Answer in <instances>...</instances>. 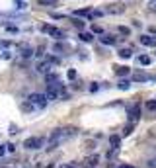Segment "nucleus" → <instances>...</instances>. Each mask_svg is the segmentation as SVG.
I'll list each match as a JSON object with an SVG mask.
<instances>
[{
  "label": "nucleus",
  "mask_w": 156,
  "mask_h": 168,
  "mask_svg": "<svg viewBox=\"0 0 156 168\" xmlns=\"http://www.w3.org/2000/svg\"><path fill=\"white\" fill-rule=\"evenodd\" d=\"M70 135H72V129H55L53 133H51V137H49V151L61 147Z\"/></svg>",
  "instance_id": "1"
},
{
  "label": "nucleus",
  "mask_w": 156,
  "mask_h": 168,
  "mask_svg": "<svg viewBox=\"0 0 156 168\" xmlns=\"http://www.w3.org/2000/svg\"><path fill=\"white\" fill-rule=\"evenodd\" d=\"M29 102L35 106V108H39V109H43V108H47V96L45 94H39V92H35V94H31L29 96Z\"/></svg>",
  "instance_id": "2"
},
{
  "label": "nucleus",
  "mask_w": 156,
  "mask_h": 168,
  "mask_svg": "<svg viewBox=\"0 0 156 168\" xmlns=\"http://www.w3.org/2000/svg\"><path fill=\"white\" fill-rule=\"evenodd\" d=\"M43 141H45L43 137H27L26 141H24V147L29 149V151H37V149H41Z\"/></svg>",
  "instance_id": "3"
},
{
  "label": "nucleus",
  "mask_w": 156,
  "mask_h": 168,
  "mask_svg": "<svg viewBox=\"0 0 156 168\" xmlns=\"http://www.w3.org/2000/svg\"><path fill=\"white\" fill-rule=\"evenodd\" d=\"M43 31L49 33L51 37H55V39H63L64 37V31L59 30V27H55V26H43Z\"/></svg>",
  "instance_id": "4"
},
{
  "label": "nucleus",
  "mask_w": 156,
  "mask_h": 168,
  "mask_svg": "<svg viewBox=\"0 0 156 168\" xmlns=\"http://www.w3.org/2000/svg\"><path fill=\"white\" fill-rule=\"evenodd\" d=\"M59 88H61V84H49V90H47V100H57L59 96H61V92H59Z\"/></svg>",
  "instance_id": "5"
},
{
  "label": "nucleus",
  "mask_w": 156,
  "mask_h": 168,
  "mask_svg": "<svg viewBox=\"0 0 156 168\" xmlns=\"http://www.w3.org/2000/svg\"><path fill=\"white\" fill-rule=\"evenodd\" d=\"M107 14H123L125 12V4L123 2H115V4H109L106 8Z\"/></svg>",
  "instance_id": "6"
},
{
  "label": "nucleus",
  "mask_w": 156,
  "mask_h": 168,
  "mask_svg": "<svg viewBox=\"0 0 156 168\" xmlns=\"http://www.w3.org/2000/svg\"><path fill=\"white\" fill-rule=\"evenodd\" d=\"M139 118H140V106H133V108L129 109V121H131V123H137Z\"/></svg>",
  "instance_id": "7"
},
{
  "label": "nucleus",
  "mask_w": 156,
  "mask_h": 168,
  "mask_svg": "<svg viewBox=\"0 0 156 168\" xmlns=\"http://www.w3.org/2000/svg\"><path fill=\"white\" fill-rule=\"evenodd\" d=\"M98 162H100V156L98 155H90V156L84 158V164L90 166V168H96V166H98Z\"/></svg>",
  "instance_id": "8"
},
{
  "label": "nucleus",
  "mask_w": 156,
  "mask_h": 168,
  "mask_svg": "<svg viewBox=\"0 0 156 168\" xmlns=\"http://www.w3.org/2000/svg\"><path fill=\"white\" fill-rule=\"evenodd\" d=\"M140 43L146 47H156V37H150V35H143L140 37Z\"/></svg>",
  "instance_id": "9"
},
{
  "label": "nucleus",
  "mask_w": 156,
  "mask_h": 168,
  "mask_svg": "<svg viewBox=\"0 0 156 168\" xmlns=\"http://www.w3.org/2000/svg\"><path fill=\"white\" fill-rule=\"evenodd\" d=\"M102 43H103V45H115V43H117V39L113 37V35H109V33H106V35H102Z\"/></svg>",
  "instance_id": "10"
},
{
  "label": "nucleus",
  "mask_w": 156,
  "mask_h": 168,
  "mask_svg": "<svg viewBox=\"0 0 156 168\" xmlns=\"http://www.w3.org/2000/svg\"><path fill=\"white\" fill-rule=\"evenodd\" d=\"M150 78L146 74V72H135V74H133V80H135V82H146V80Z\"/></svg>",
  "instance_id": "11"
},
{
  "label": "nucleus",
  "mask_w": 156,
  "mask_h": 168,
  "mask_svg": "<svg viewBox=\"0 0 156 168\" xmlns=\"http://www.w3.org/2000/svg\"><path fill=\"white\" fill-rule=\"evenodd\" d=\"M115 72H117V76H127L129 74V72H131V69L129 67H115Z\"/></svg>",
  "instance_id": "12"
},
{
  "label": "nucleus",
  "mask_w": 156,
  "mask_h": 168,
  "mask_svg": "<svg viewBox=\"0 0 156 168\" xmlns=\"http://www.w3.org/2000/svg\"><path fill=\"white\" fill-rule=\"evenodd\" d=\"M74 16H76V18H90V10H88V8L76 10V12H74Z\"/></svg>",
  "instance_id": "13"
},
{
  "label": "nucleus",
  "mask_w": 156,
  "mask_h": 168,
  "mask_svg": "<svg viewBox=\"0 0 156 168\" xmlns=\"http://www.w3.org/2000/svg\"><path fill=\"white\" fill-rule=\"evenodd\" d=\"M109 143H111V147H113V149H119V143H121L119 135H111L109 137Z\"/></svg>",
  "instance_id": "14"
},
{
  "label": "nucleus",
  "mask_w": 156,
  "mask_h": 168,
  "mask_svg": "<svg viewBox=\"0 0 156 168\" xmlns=\"http://www.w3.org/2000/svg\"><path fill=\"white\" fill-rule=\"evenodd\" d=\"M117 86H119V90H129V88H131V82H129L127 78H121Z\"/></svg>",
  "instance_id": "15"
},
{
  "label": "nucleus",
  "mask_w": 156,
  "mask_h": 168,
  "mask_svg": "<svg viewBox=\"0 0 156 168\" xmlns=\"http://www.w3.org/2000/svg\"><path fill=\"white\" fill-rule=\"evenodd\" d=\"M80 39H82L84 43H90V41L94 39V35H92L90 31H82V33H80Z\"/></svg>",
  "instance_id": "16"
},
{
  "label": "nucleus",
  "mask_w": 156,
  "mask_h": 168,
  "mask_svg": "<svg viewBox=\"0 0 156 168\" xmlns=\"http://www.w3.org/2000/svg\"><path fill=\"white\" fill-rule=\"evenodd\" d=\"M131 55H133L131 49H121V51H119V57H121V59H131Z\"/></svg>",
  "instance_id": "17"
},
{
  "label": "nucleus",
  "mask_w": 156,
  "mask_h": 168,
  "mask_svg": "<svg viewBox=\"0 0 156 168\" xmlns=\"http://www.w3.org/2000/svg\"><path fill=\"white\" fill-rule=\"evenodd\" d=\"M21 109H24V112H33V109H35V106L31 104V102H24V104H21Z\"/></svg>",
  "instance_id": "18"
},
{
  "label": "nucleus",
  "mask_w": 156,
  "mask_h": 168,
  "mask_svg": "<svg viewBox=\"0 0 156 168\" xmlns=\"http://www.w3.org/2000/svg\"><path fill=\"white\" fill-rule=\"evenodd\" d=\"M150 61H152V59H150L148 55H140V57H139V63H140V65H150Z\"/></svg>",
  "instance_id": "19"
},
{
  "label": "nucleus",
  "mask_w": 156,
  "mask_h": 168,
  "mask_svg": "<svg viewBox=\"0 0 156 168\" xmlns=\"http://www.w3.org/2000/svg\"><path fill=\"white\" fill-rule=\"evenodd\" d=\"M146 109H150V112H156V100H148V102H146Z\"/></svg>",
  "instance_id": "20"
},
{
  "label": "nucleus",
  "mask_w": 156,
  "mask_h": 168,
  "mask_svg": "<svg viewBox=\"0 0 156 168\" xmlns=\"http://www.w3.org/2000/svg\"><path fill=\"white\" fill-rule=\"evenodd\" d=\"M133 127H135V123H129V125L123 129V135H125V137H127V135H131V133H133Z\"/></svg>",
  "instance_id": "21"
},
{
  "label": "nucleus",
  "mask_w": 156,
  "mask_h": 168,
  "mask_svg": "<svg viewBox=\"0 0 156 168\" xmlns=\"http://www.w3.org/2000/svg\"><path fill=\"white\" fill-rule=\"evenodd\" d=\"M47 82H49V84H51V82L59 84V78H57V74H47Z\"/></svg>",
  "instance_id": "22"
},
{
  "label": "nucleus",
  "mask_w": 156,
  "mask_h": 168,
  "mask_svg": "<svg viewBox=\"0 0 156 168\" xmlns=\"http://www.w3.org/2000/svg\"><path fill=\"white\" fill-rule=\"evenodd\" d=\"M119 33H121V35H129L131 30H129V27H125V26H119Z\"/></svg>",
  "instance_id": "23"
},
{
  "label": "nucleus",
  "mask_w": 156,
  "mask_h": 168,
  "mask_svg": "<svg viewBox=\"0 0 156 168\" xmlns=\"http://www.w3.org/2000/svg\"><path fill=\"white\" fill-rule=\"evenodd\" d=\"M72 24L76 26V27H84V24H86V22H82V20H72Z\"/></svg>",
  "instance_id": "24"
},
{
  "label": "nucleus",
  "mask_w": 156,
  "mask_h": 168,
  "mask_svg": "<svg viewBox=\"0 0 156 168\" xmlns=\"http://www.w3.org/2000/svg\"><path fill=\"white\" fill-rule=\"evenodd\" d=\"M92 31H94V33H102L103 30H102V27H100L98 24H96V26H92Z\"/></svg>",
  "instance_id": "25"
},
{
  "label": "nucleus",
  "mask_w": 156,
  "mask_h": 168,
  "mask_svg": "<svg viewBox=\"0 0 156 168\" xmlns=\"http://www.w3.org/2000/svg\"><path fill=\"white\" fill-rule=\"evenodd\" d=\"M14 2L18 4V8H26V2H24V0H14Z\"/></svg>",
  "instance_id": "26"
},
{
  "label": "nucleus",
  "mask_w": 156,
  "mask_h": 168,
  "mask_svg": "<svg viewBox=\"0 0 156 168\" xmlns=\"http://www.w3.org/2000/svg\"><path fill=\"white\" fill-rule=\"evenodd\" d=\"M148 8H150V10H156V0H150V2H148Z\"/></svg>",
  "instance_id": "27"
},
{
  "label": "nucleus",
  "mask_w": 156,
  "mask_h": 168,
  "mask_svg": "<svg viewBox=\"0 0 156 168\" xmlns=\"http://www.w3.org/2000/svg\"><path fill=\"white\" fill-rule=\"evenodd\" d=\"M31 53H33V51L26 47V49H24V53H21V55H24V57H29V55H31Z\"/></svg>",
  "instance_id": "28"
},
{
  "label": "nucleus",
  "mask_w": 156,
  "mask_h": 168,
  "mask_svg": "<svg viewBox=\"0 0 156 168\" xmlns=\"http://www.w3.org/2000/svg\"><path fill=\"white\" fill-rule=\"evenodd\" d=\"M69 78H76V70H69Z\"/></svg>",
  "instance_id": "29"
},
{
  "label": "nucleus",
  "mask_w": 156,
  "mask_h": 168,
  "mask_svg": "<svg viewBox=\"0 0 156 168\" xmlns=\"http://www.w3.org/2000/svg\"><path fill=\"white\" fill-rule=\"evenodd\" d=\"M41 4H55V0H39Z\"/></svg>",
  "instance_id": "30"
},
{
  "label": "nucleus",
  "mask_w": 156,
  "mask_h": 168,
  "mask_svg": "<svg viewBox=\"0 0 156 168\" xmlns=\"http://www.w3.org/2000/svg\"><path fill=\"white\" fill-rule=\"evenodd\" d=\"M4 152H6V149H4V147H0V156H4Z\"/></svg>",
  "instance_id": "31"
},
{
  "label": "nucleus",
  "mask_w": 156,
  "mask_h": 168,
  "mask_svg": "<svg viewBox=\"0 0 156 168\" xmlns=\"http://www.w3.org/2000/svg\"><path fill=\"white\" fill-rule=\"evenodd\" d=\"M63 168H74V166H72V164H64Z\"/></svg>",
  "instance_id": "32"
},
{
  "label": "nucleus",
  "mask_w": 156,
  "mask_h": 168,
  "mask_svg": "<svg viewBox=\"0 0 156 168\" xmlns=\"http://www.w3.org/2000/svg\"><path fill=\"white\" fill-rule=\"evenodd\" d=\"M123 168H133V166H123Z\"/></svg>",
  "instance_id": "33"
}]
</instances>
